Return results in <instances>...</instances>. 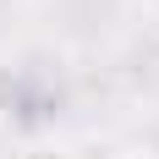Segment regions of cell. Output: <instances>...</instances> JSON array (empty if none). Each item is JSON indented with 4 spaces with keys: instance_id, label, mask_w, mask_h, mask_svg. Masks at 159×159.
Wrapping results in <instances>:
<instances>
[{
    "instance_id": "cell-1",
    "label": "cell",
    "mask_w": 159,
    "mask_h": 159,
    "mask_svg": "<svg viewBox=\"0 0 159 159\" xmlns=\"http://www.w3.org/2000/svg\"><path fill=\"white\" fill-rule=\"evenodd\" d=\"M16 159H77L71 148H61V143H28Z\"/></svg>"
},
{
    "instance_id": "cell-2",
    "label": "cell",
    "mask_w": 159,
    "mask_h": 159,
    "mask_svg": "<svg viewBox=\"0 0 159 159\" xmlns=\"http://www.w3.org/2000/svg\"><path fill=\"white\" fill-rule=\"evenodd\" d=\"M115 159H159V154H148V148H126V154H115Z\"/></svg>"
}]
</instances>
